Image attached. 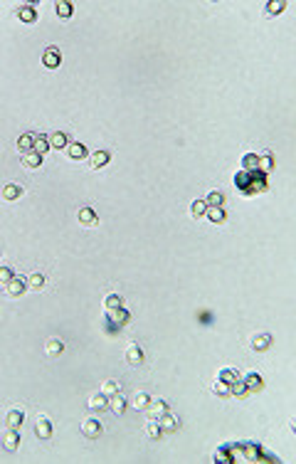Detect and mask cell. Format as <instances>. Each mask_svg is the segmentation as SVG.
I'll use <instances>...</instances> for the list:
<instances>
[{
  "label": "cell",
  "instance_id": "1",
  "mask_svg": "<svg viewBox=\"0 0 296 464\" xmlns=\"http://www.w3.org/2000/svg\"><path fill=\"white\" fill-rule=\"evenodd\" d=\"M235 185L242 190V195H254V193L266 190V175L259 173V170H254V173L242 170V173L235 175Z\"/></svg>",
  "mask_w": 296,
  "mask_h": 464
},
{
  "label": "cell",
  "instance_id": "2",
  "mask_svg": "<svg viewBox=\"0 0 296 464\" xmlns=\"http://www.w3.org/2000/svg\"><path fill=\"white\" fill-rule=\"evenodd\" d=\"M146 412H148V417H151V420H161L166 412H171V407H168L166 400H151V402H148V407H146Z\"/></svg>",
  "mask_w": 296,
  "mask_h": 464
},
{
  "label": "cell",
  "instance_id": "3",
  "mask_svg": "<svg viewBox=\"0 0 296 464\" xmlns=\"http://www.w3.org/2000/svg\"><path fill=\"white\" fill-rule=\"evenodd\" d=\"M104 432V427H101V422L99 420H94V417H89V420H84L82 422V434L84 437H89V439H99V434Z\"/></svg>",
  "mask_w": 296,
  "mask_h": 464
},
{
  "label": "cell",
  "instance_id": "4",
  "mask_svg": "<svg viewBox=\"0 0 296 464\" xmlns=\"http://www.w3.org/2000/svg\"><path fill=\"white\" fill-rule=\"evenodd\" d=\"M59 62H62V52H59L57 47H47L45 55H42V65H45L47 69H57Z\"/></svg>",
  "mask_w": 296,
  "mask_h": 464
},
{
  "label": "cell",
  "instance_id": "5",
  "mask_svg": "<svg viewBox=\"0 0 296 464\" xmlns=\"http://www.w3.org/2000/svg\"><path fill=\"white\" fill-rule=\"evenodd\" d=\"M23 422H25V412H23L20 407H13V410L5 415V427H8V430H20Z\"/></svg>",
  "mask_w": 296,
  "mask_h": 464
},
{
  "label": "cell",
  "instance_id": "6",
  "mask_svg": "<svg viewBox=\"0 0 296 464\" xmlns=\"http://www.w3.org/2000/svg\"><path fill=\"white\" fill-rule=\"evenodd\" d=\"M35 434L40 439H50L52 437V422L45 415H37V420H35Z\"/></svg>",
  "mask_w": 296,
  "mask_h": 464
},
{
  "label": "cell",
  "instance_id": "7",
  "mask_svg": "<svg viewBox=\"0 0 296 464\" xmlns=\"http://www.w3.org/2000/svg\"><path fill=\"white\" fill-rule=\"evenodd\" d=\"M158 425H161L163 434H171V432H178V430H180V420H178L176 415H171V412H166V415L158 420Z\"/></svg>",
  "mask_w": 296,
  "mask_h": 464
},
{
  "label": "cell",
  "instance_id": "8",
  "mask_svg": "<svg viewBox=\"0 0 296 464\" xmlns=\"http://www.w3.org/2000/svg\"><path fill=\"white\" fill-rule=\"evenodd\" d=\"M77 220H79V225H84V227H91V225H96V222H99L96 212H94L91 207H87V205L77 210Z\"/></svg>",
  "mask_w": 296,
  "mask_h": 464
},
{
  "label": "cell",
  "instance_id": "9",
  "mask_svg": "<svg viewBox=\"0 0 296 464\" xmlns=\"http://www.w3.org/2000/svg\"><path fill=\"white\" fill-rule=\"evenodd\" d=\"M25 289H28V284H25L20 277H13V279L5 284V294H8V297H13V299H15V297H23V294H25Z\"/></svg>",
  "mask_w": 296,
  "mask_h": 464
},
{
  "label": "cell",
  "instance_id": "10",
  "mask_svg": "<svg viewBox=\"0 0 296 464\" xmlns=\"http://www.w3.org/2000/svg\"><path fill=\"white\" fill-rule=\"evenodd\" d=\"M126 361H128V365H141L143 363V348L138 343H128L126 346Z\"/></svg>",
  "mask_w": 296,
  "mask_h": 464
},
{
  "label": "cell",
  "instance_id": "11",
  "mask_svg": "<svg viewBox=\"0 0 296 464\" xmlns=\"http://www.w3.org/2000/svg\"><path fill=\"white\" fill-rule=\"evenodd\" d=\"M242 383L247 385V390H249V393H259V390H264V380H262V375H259V373H247Z\"/></svg>",
  "mask_w": 296,
  "mask_h": 464
},
{
  "label": "cell",
  "instance_id": "12",
  "mask_svg": "<svg viewBox=\"0 0 296 464\" xmlns=\"http://www.w3.org/2000/svg\"><path fill=\"white\" fill-rule=\"evenodd\" d=\"M89 410H94V412H101V410H109V398L99 390V393H94L91 398H89Z\"/></svg>",
  "mask_w": 296,
  "mask_h": 464
},
{
  "label": "cell",
  "instance_id": "13",
  "mask_svg": "<svg viewBox=\"0 0 296 464\" xmlns=\"http://www.w3.org/2000/svg\"><path fill=\"white\" fill-rule=\"evenodd\" d=\"M3 447H5V452H15L20 447V432L18 430H8L3 434Z\"/></svg>",
  "mask_w": 296,
  "mask_h": 464
},
{
  "label": "cell",
  "instance_id": "14",
  "mask_svg": "<svg viewBox=\"0 0 296 464\" xmlns=\"http://www.w3.org/2000/svg\"><path fill=\"white\" fill-rule=\"evenodd\" d=\"M109 161H111V153H109V151H96V153L89 156V166H91V168H104Z\"/></svg>",
  "mask_w": 296,
  "mask_h": 464
},
{
  "label": "cell",
  "instance_id": "15",
  "mask_svg": "<svg viewBox=\"0 0 296 464\" xmlns=\"http://www.w3.org/2000/svg\"><path fill=\"white\" fill-rule=\"evenodd\" d=\"M242 170H247V173L259 170V156L257 153H244L242 156Z\"/></svg>",
  "mask_w": 296,
  "mask_h": 464
},
{
  "label": "cell",
  "instance_id": "16",
  "mask_svg": "<svg viewBox=\"0 0 296 464\" xmlns=\"http://www.w3.org/2000/svg\"><path fill=\"white\" fill-rule=\"evenodd\" d=\"M269 346H271V336H269V333H257V336H254V341H252V348H254V351H259V353L269 351Z\"/></svg>",
  "mask_w": 296,
  "mask_h": 464
},
{
  "label": "cell",
  "instance_id": "17",
  "mask_svg": "<svg viewBox=\"0 0 296 464\" xmlns=\"http://www.w3.org/2000/svg\"><path fill=\"white\" fill-rule=\"evenodd\" d=\"M62 351H64V343H62L59 338H50V341L45 343V353H47L50 358H57V356H62Z\"/></svg>",
  "mask_w": 296,
  "mask_h": 464
},
{
  "label": "cell",
  "instance_id": "18",
  "mask_svg": "<svg viewBox=\"0 0 296 464\" xmlns=\"http://www.w3.org/2000/svg\"><path fill=\"white\" fill-rule=\"evenodd\" d=\"M109 410H111V412H116V415H121V412L126 410V400H123V395H121V393L109 395Z\"/></svg>",
  "mask_w": 296,
  "mask_h": 464
},
{
  "label": "cell",
  "instance_id": "19",
  "mask_svg": "<svg viewBox=\"0 0 296 464\" xmlns=\"http://www.w3.org/2000/svg\"><path fill=\"white\" fill-rule=\"evenodd\" d=\"M47 141H50V148H67V143H69L67 133H62V131L50 133V136H47Z\"/></svg>",
  "mask_w": 296,
  "mask_h": 464
},
{
  "label": "cell",
  "instance_id": "20",
  "mask_svg": "<svg viewBox=\"0 0 296 464\" xmlns=\"http://www.w3.org/2000/svg\"><path fill=\"white\" fill-rule=\"evenodd\" d=\"M25 284H28L30 292H42V287H45V277H42L40 272H32V274L25 279Z\"/></svg>",
  "mask_w": 296,
  "mask_h": 464
},
{
  "label": "cell",
  "instance_id": "21",
  "mask_svg": "<svg viewBox=\"0 0 296 464\" xmlns=\"http://www.w3.org/2000/svg\"><path fill=\"white\" fill-rule=\"evenodd\" d=\"M67 156L72 161H82V158H87V148L82 143H67Z\"/></svg>",
  "mask_w": 296,
  "mask_h": 464
},
{
  "label": "cell",
  "instance_id": "22",
  "mask_svg": "<svg viewBox=\"0 0 296 464\" xmlns=\"http://www.w3.org/2000/svg\"><path fill=\"white\" fill-rule=\"evenodd\" d=\"M23 166L25 168H40L42 166V156L35 153V151H28V153H23Z\"/></svg>",
  "mask_w": 296,
  "mask_h": 464
},
{
  "label": "cell",
  "instance_id": "23",
  "mask_svg": "<svg viewBox=\"0 0 296 464\" xmlns=\"http://www.w3.org/2000/svg\"><path fill=\"white\" fill-rule=\"evenodd\" d=\"M205 217H207L210 222H215V225H222V222L227 220V212H225L222 207H207Z\"/></svg>",
  "mask_w": 296,
  "mask_h": 464
},
{
  "label": "cell",
  "instance_id": "24",
  "mask_svg": "<svg viewBox=\"0 0 296 464\" xmlns=\"http://www.w3.org/2000/svg\"><path fill=\"white\" fill-rule=\"evenodd\" d=\"M106 316H109V321H114L116 326L128 324V311H123V306H121V309H114V311H106Z\"/></svg>",
  "mask_w": 296,
  "mask_h": 464
},
{
  "label": "cell",
  "instance_id": "25",
  "mask_svg": "<svg viewBox=\"0 0 296 464\" xmlns=\"http://www.w3.org/2000/svg\"><path fill=\"white\" fill-rule=\"evenodd\" d=\"M18 18L23 23H35L37 20V10L32 5H23V8H18Z\"/></svg>",
  "mask_w": 296,
  "mask_h": 464
},
{
  "label": "cell",
  "instance_id": "26",
  "mask_svg": "<svg viewBox=\"0 0 296 464\" xmlns=\"http://www.w3.org/2000/svg\"><path fill=\"white\" fill-rule=\"evenodd\" d=\"M222 202H225L222 190H210L207 198H205V205H207V207H222Z\"/></svg>",
  "mask_w": 296,
  "mask_h": 464
},
{
  "label": "cell",
  "instance_id": "27",
  "mask_svg": "<svg viewBox=\"0 0 296 464\" xmlns=\"http://www.w3.org/2000/svg\"><path fill=\"white\" fill-rule=\"evenodd\" d=\"M32 143H35V133H23V136L18 138V151H20V153H28V151H32Z\"/></svg>",
  "mask_w": 296,
  "mask_h": 464
},
{
  "label": "cell",
  "instance_id": "28",
  "mask_svg": "<svg viewBox=\"0 0 296 464\" xmlns=\"http://www.w3.org/2000/svg\"><path fill=\"white\" fill-rule=\"evenodd\" d=\"M271 168H274V158H271V153L269 151H264L262 156H259V173H271Z\"/></svg>",
  "mask_w": 296,
  "mask_h": 464
},
{
  "label": "cell",
  "instance_id": "29",
  "mask_svg": "<svg viewBox=\"0 0 296 464\" xmlns=\"http://www.w3.org/2000/svg\"><path fill=\"white\" fill-rule=\"evenodd\" d=\"M217 380H222V383L232 385V383H237V380H239V373H237L235 368H222V370H220V375H217Z\"/></svg>",
  "mask_w": 296,
  "mask_h": 464
},
{
  "label": "cell",
  "instance_id": "30",
  "mask_svg": "<svg viewBox=\"0 0 296 464\" xmlns=\"http://www.w3.org/2000/svg\"><path fill=\"white\" fill-rule=\"evenodd\" d=\"M20 195H23V188L15 185V183H8V185L3 188V198H5V200H18Z\"/></svg>",
  "mask_w": 296,
  "mask_h": 464
},
{
  "label": "cell",
  "instance_id": "31",
  "mask_svg": "<svg viewBox=\"0 0 296 464\" xmlns=\"http://www.w3.org/2000/svg\"><path fill=\"white\" fill-rule=\"evenodd\" d=\"M148 402H151V398H148L146 393H136V395H133V400H131V405H133V410H143V412H146V407H148Z\"/></svg>",
  "mask_w": 296,
  "mask_h": 464
},
{
  "label": "cell",
  "instance_id": "32",
  "mask_svg": "<svg viewBox=\"0 0 296 464\" xmlns=\"http://www.w3.org/2000/svg\"><path fill=\"white\" fill-rule=\"evenodd\" d=\"M146 434L151 437V439H161V437H163V430H161L158 420H151V422L146 425Z\"/></svg>",
  "mask_w": 296,
  "mask_h": 464
},
{
  "label": "cell",
  "instance_id": "33",
  "mask_svg": "<svg viewBox=\"0 0 296 464\" xmlns=\"http://www.w3.org/2000/svg\"><path fill=\"white\" fill-rule=\"evenodd\" d=\"M123 306V299L118 297V294H109L106 299H104V309L106 311H114V309H121Z\"/></svg>",
  "mask_w": 296,
  "mask_h": 464
},
{
  "label": "cell",
  "instance_id": "34",
  "mask_svg": "<svg viewBox=\"0 0 296 464\" xmlns=\"http://www.w3.org/2000/svg\"><path fill=\"white\" fill-rule=\"evenodd\" d=\"M55 10H57V15H59L62 20H69V18H72V3H67V0H59V3L55 5Z\"/></svg>",
  "mask_w": 296,
  "mask_h": 464
},
{
  "label": "cell",
  "instance_id": "35",
  "mask_svg": "<svg viewBox=\"0 0 296 464\" xmlns=\"http://www.w3.org/2000/svg\"><path fill=\"white\" fill-rule=\"evenodd\" d=\"M205 212H207V205H205V200H195V202L190 205V215H193L195 220L205 217Z\"/></svg>",
  "mask_w": 296,
  "mask_h": 464
},
{
  "label": "cell",
  "instance_id": "36",
  "mask_svg": "<svg viewBox=\"0 0 296 464\" xmlns=\"http://www.w3.org/2000/svg\"><path fill=\"white\" fill-rule=\"evenodd\" d=\"M230 395H235V398H247V395H249V390H247V385L242 383V378L230 385Z\"/></svg>",
  "mask_w": 296,
  "mask_h": 464
},
{
  "label": "cell",
  "instance_id": "37",
  "mask_svg": "<svg viewBox=\"0 0 296 464\" xmlns=\"http://www.w3.org/2000/svg\"><path fill=\"white\" fill-rule=\"evenodd\" d=\"M47 148H50V141H47V136H35V143H32V151L35 153H47Z\"/></svg>",
  "mask_w": 296,
  "mask_h": 464
},
{
  "label": "cell",
  "instance_id": "38",
  "mask_svg": "<svg viewBox=\"0 0 296 464\" xmlns=\"http://www.w3.org/2000/svg\"><path fill=\"white\" fill-rule=\"evenodd\" d=\"M284 8H286V0H271V3H266V15H279Z\"/></svg>",
  "mask_w": 296,
  "mask_h": 464
},
{
  "label": "cell",
  "instance_id": "39",
  "mask_svg": "<svg viewBox=\"0 0 296 464\" xmlns=\"http://www.w3.org/2000/svg\"><path fill=\"white\" fill-rule=\"evenodd\" d=\"M121 390V385H118V380H104L101 383V393L109 398V395H114V393H118Z\"/></svg>",
  "mask_w": 296,
  "mask_h": 464
},
{
  "label": "cell",
  "instance_id": "40",
  "mask_svg": "<svg viewBox=\"0 0 296 464\" xmlns=\"http://www.w3.org/2000/svg\"><path fill=\"white\" fill-rule=\"evenodd\" d=\"M212 393H215V395H220V398H230V385H227V383H222V380H215Z\"/></svg>",
  "mask_w": 296,
  "mask_h": 464
},
{
  "label": "cell",
  "instance_id": "41",
  "mask_svg": "<svg viewBox=\"0 0 296 464\" xmlns=\"http://www.w3.org/2000/svg\"><path fill=\"white\" fill-rule=\"evenodd\" d=\"M15 274H13V269L10 267H0V287H5L10 279H13Z\"/></svg>",
  "mask_w": 296,
  "mask_h": 464
}]
</instances>
